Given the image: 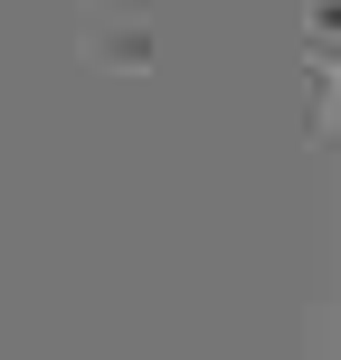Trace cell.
<instances>
[{
  "mask_svg": "<svg viewBox=\"0 0 341 360\" xmlns=\"http://www.w3.org/2000/svg\"><path fill=\"white\" fill-rule=\"evenodd\" d=\"M313 76H323V95L341 114V0H313Z\"/></svg>",
  "mask_w": 341,
  "mask_h": 360,
  "instance_id": "obj_1",
  "label": "cell"
}]
</instances>
